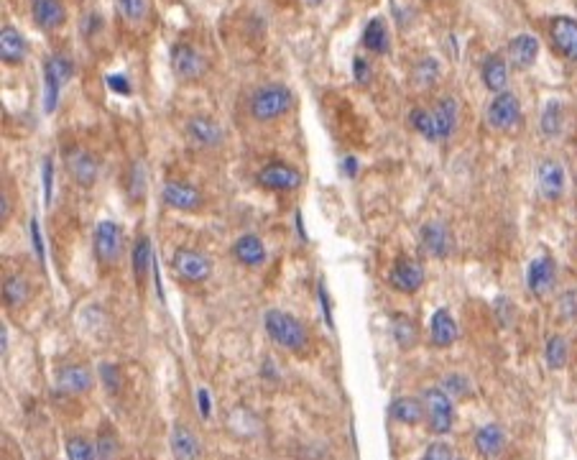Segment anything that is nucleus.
<instances>
[{
    "label": "nucleus",
    "instance_id": "obj_1",
    "mask_svg": "<svg viewBox=\"0 0 577 460\" xmlns=\"http://www.w3.org/2000/svg\"><path fill=\"white\" fill-rule=\"evenodd\" d=\"M457 101L445 95L432 108H414L409 113V123L427 141H447L457 129Z\"/></svg>",
    "mask_w": 577,
    "mask_h": 460
},
{
    "label": "nucleus",
    "instance_id": "obj_2",
    "mask_svg": "<svg viewBox=\"0 0 577 460\" xmlns=\"http://www.w3.org/2000/svg\"><path fill=\"white\" fill-rule=\"evenodd\" d=\"M264 328L268 338L289 353H304L310 348V332L304 322L284 310H268L264 315Z\"/></svg>",
    "mask_w": 577,
    "mask_h": 460
},
{
    "label": "nucleus",
    "instance_id": "obj_3",
    "mask_svg": "<svg viewBox=\"0 0 577 460\" xmlns=\"http://www.w3.org/2000/svg\"><path fill=\"white\" fill-rule=\"evenodd\" d=\"M294 102V92H292L289 87L274 82V85H264L255 90L248 110H251V115H254L255 120L271 123V120H279L284 115L292 113Z\"/></svg>",
    "mask_w": 577,
    "mask_h": 460
},
{
    "label": "nucleus",
    "instance_id": "obj_4",
    "mask_svg": "<svg viewBox=\"0 0 577 460\" xmlns=\"http://www.w3.org/2000/svg\"><path fill=\"white\" fill-rule=\"evenodd\" d=\"M424 422L429 432L447 435L455 427V402L442 387H429L422 391Z\"/></svg>",
    "mask_w": 577,
    "mask_h": 460
},
{
    "label": "nucleus",
    "instance_id": "obj_5",
    "mask_svg": "<svg viewBox=\"0 0 577 460\" xmlns=\"http://www.w3.org/2000/svg\"><path fill=\"white\" fill-rule=\"evenodd\" d=\"M74 77V62L64 54H52L43 62V110L54 113L59 105L62 85H67Z\"/></svg>",
    "mask_w": 577,
    "mask_h": 460
},
{
    "label": "nucleus",
    "instance_id": "obj_6",
    "mask_svg": "<svg viewBox=\"0 0 577 460\" xmlns=\"http://www.w3.org/2000/svg\"><path fill=\"white\" fill-rule=\"evenodd\" d=\"M169 62L174 74L184 82H195L207 72V59L202 57L197 46H192V43H174L169 52Z\"/></svg>",
    "mask_w": 577,
    "mask_h": 460
},
{
    "label": "nucleus",
    "instance_id": "obj_7",
    "mask_svg": "<svg viewBox=\"0 0 577 460\" xmlns=\"http://www.w3.org/2000/svg\"><path fill=\"white\" fill-rule=\"evenodd\" d=\"M92 245H95V259L102 266H113L123 256V230L113 220H102L95 228Z\"/></svg>",
    "mask_w": 577,
    "mask_h": 460
},
{
    "label": "nucleus",
    "instance_id": "obj_8",
    "mask_svg": "<svg viewBox=\"0 0 577 460\" xmlns=\"http://www.w3.org/2000/svg\"><path fill=\"white\" fill-rule=\"evenodd\" d=\"M161 202L171 210H182V213H197L205 205V197L195 185L184 182V179H169L161 187Z\"/></svg>",
    "mask_w": 577,
    "mask_h": 460
},
{
    "label": "nucleus",
    "instance_id": "obj_9",
    "mask_svg": "<svg viewBox=\"0 0 577 460\" xmlns=\"http://www.w3.org/2000/svg\"><path fill=\"white\" fill-rule=\"evenodd\" d=\"M174 272L187 284H202L212 273V261L197 248H179L174 254Z\"/></svg>",
    "mask_w": 577,
    "mask_h": 460
},
{
    "label": "nucleus",
    "instance_id": "obj_10",
    "mask_svg": "<svg viewBox=\"0 0 577 460\" xmlns=\"http://www.w3.org/2000/svg\"><path fill=\"white\" fill-rule=\"evenodd\" d=\"M488 126L495 130H511L521 123V102L514 92H498L491 102H488Z\"/></svg>",
    "mask_w": 577,
    "mask_h": 460
},
{
    "label": "nucleus",
    "instance_id": "obj_11",
    "mask_svg": "<svg viewBox=\"0 0 577 460\" xmlns=\"http://www.w3.org/2000/svg\"><path fill=\"white\" fill-rule=\"evenodd\" d=\"M536 187H539V195L549 202H557L563 197L564 189H567V174H564V167L557 158L539 161V167H536Z\"/></svg>",
    "mask_w": 577,
    "mask_h": 460
},
{
    "label": "nucleus",
    "instance_id": "obj_12",
    "mask_svg": "<svg viewBox=\"0 0 577 460\" xmlns=\"http://www.w3.org/2000/svg\"><path fill=\"white\" fill-rule=\"evenodd\" d=\"M389 284H391L396 292H401V294H414V292H419L424 284V266L419 261L409 259V256L396 259L391 272H389Z\"/></svg>",
    "mask_w": 577,
    "mask_h": 460
},
{
    "label": "nucleus",
    "instance_id": "obj_13",
    "mask_svg": "<svg viewBox=\"0 0 577 460\" xmlns=\"http://www.w3.org/2000/svg\"><path fill=\"white\" fill-rule=\"evenodd\" d=\"M258 185L279 192H294L302 185V172L286 161H271L258 172Z\"/></svg>",
    "mask_w": 577,
    "mask_h": 460
},
{
    "label": "nucleus",
    "instance_id": "obj_14",
    "mask_svg": "<svg viewBox=\"0 0 577 460\" xmlns=\"http://www.w3.org/2000/svg\"><path fill=\"white\" fill-rule=\"evenodd\" d=\"M169 447L174 460H199L202 458V443L192 425L187 422H174L169 432Z\"/></svg>",
    "mask_w": 577,
    "mask_h": 460
},
{
    "label": "nucleus",
    "instance_id": "obj_15",
    "mask_svg": "<svg viewBox=\"0 0 577 460\" xmlns=\"http://www.w3.org/2000/svg\"><path fill=\"white\" fill-rule=\"evenodd\" d=\"M57 387L64 394H87L95 387V374L85 363H64L57 369Z\"/></svg>",
    "mask_w": 577,
    "mask_h": 460
},
{
    "label": "nucleus",
    "instance_id": "obj_16",
    "mask_svg": "<svg viewBox=\"0 0 577 460\" xmlns=\"http://www.w3.org/2000/svg\"><path fill=\"white\" fill-rule=\"evenodd\" d=\"M549 39L554 49L570 62H577V21L570 15H557L549 21Z\"/></svg>",
    "mask_w": 577,
    "mask_h": 460
},
{
    "label": "nucleus",
    "instance_id": "obj_17",
    "mask_svg": "<svg viewBox=\"0 0 577 460\" xmlns=\"http://www.w3.org/2000/svg\"><path fill=\"white\" fill-rule=\"evenodd\" d=\"M419 245L427 256H435V259H445L450 256L452 251V235L445 223H424L422 230H419Z\"/></svg>",
    "mask_w": 577,
    "mask_h": 460
},
{
    "label": "nucleus",
    "instance_id": "obj_18",
    "mask_svg": "<svg viewBox=\"0 0 577 460\" xmlns=\"http://www.w3.org/2000/svg\"><path fill=\"white\" fill-rule=\"evenodd\" d=\"M187 139L197 149H217L223 144V129L207 115H195L187 120Z\"/></svg>",
    "mask_w": 577,
    "mask_h": 460
},
{
    "label": "nucleus",
    "instance_id": "obj_19",
    "mask_svg": "<svg viewBox=\"0 0 577 460\" xmlns=\"http://www.w3.org/2000/svg\"><path fill=\"white\" fill-rule=\"evenodd\" d=\"M557 282V266L549 256H539L526 269V287L534 297H547Z\"/></svg>",
    "mask_w": 577,
    "mask_h": 460
},
{
    "label": "nucleus",
    "instance_id": "obj_20",
    "mask_svg": "<svg viewBox=\"0 0 577 460\" xmlns=\"http://www.w3.org/2000/svg\"><path fill=\"white\" fill-rule=\"evenodd\" d=\"M67 169H70L72 179L80 187H92L98 182V158H95V154L85 151V149H72V151H67Z\"/></svg>",
    "mask_w": 577,
    "mask_h": 460
},
{
    "label": "nucleus",
    "instance_id": "obj_21",
    "mask_svg": "<svg viewBox=\"0 0 577 460\" xmlns=\"http://www.w3.org/2000/svg\"><path fill=\"white\" fill-rule=\"evenodd\" d=\"M473 446L478 450L480 458H498V455L504 453V447H506V430H504L501 425H495V422H488V425H483V427L476 430V435H473Z\"/></svg>",
    "mask_w": 577,
    "mask_h": 460
},
{
    "label": "nucleus",
    "instance_id": "obj_22",
    "mask_svg": "<svg viewBox=\"0 0 577 460\" xmlns=\"http://www.w3.org/2000/svg\"><path fill=\"white\" fill-rule=\"evenodd\" d=\"M457 335H460V328H457L455 317L450 315V310L439 307L435 315H432V320H429V340H432V345H437V348H450L457 340Z\"/></svg>",
    "mask_w": 577,
    "mask_h": 460
},
{
    "label": "nucleus",
    "instance_id": "obj_23",
    "mask_svg": "<svg viewBox=\"0 0 577 460\" xmlns=\"http://www.w3.org/2000/svg\"><path fill=\"white\" fill-rule=\"evenodd\" d=\"M539 57V39L532 34H519L508 42V62L516 70H529Z\"/></svg>",
    "mask_w": 577,
    "mask_h": 460
},
{
    "label": "nucleus",
    "instance_id": "obj_24",
    "mask_svg": "<svg viewBox=\"0 0 577 460\" xmlns=\"http://www.w3.org/2000/svg\"><path fill=\"white\" fill-rule=\"evenodd\" d=\"M480 80L493 95L506 92L508 87V62L501 54H488L480 64Z\"/></svg>",
    "mask_w": 577,
    "mask_h": 460
},
{
    "label": "nucleus",
    "instance_id": "obj_25",
    "mask_svg": "<svg viewBox=\"0 0 577 460\" xmlns=\"http://www.w3.org/2000/svg\"><path fill=\"white\" fill-rule=\"evenodd\" d=\"M233 256L243 266H261L266 261V245L261 241V235L245 233L233 244Z\"/></svg>",
    "mask_w": 577,
    "mask_h": 460
},
{
    "label": "nucleus",
    "instance_id": "obj_26",
    "mask_svg": "<svg viewBox=\"0 0 577 460\" xmlns=\"http://www.w3.org/2000/svg\"><path fill=\"white\" fill-rule=\"evenodd\" d=\"M26 52H29V46H26V39L21 36V31L5 24L0 29V59L5 64H21L26 59Z\"/></svg>",
    "mask_w": 577,
    "mask_h": 460
},
{
    "label": "nucleus",
    "instance_id": "obj_27",
    "mask_svg": "<svg viewBox=\"0 0 577 460\" xmlns=\"http://www.w3.org/2000/svg\"><path fill=\"white\" fill-rule=\"evenodd\" d=\"M31 15H34V24L43 31L59 29L67 18L62 0H34Z\"/></svg>",
    "mask_w": 577,
    "mask_h": 460
},
{
    "label": "nucleus",
    "instance_id": "obj_28",
    "mask_svg": "<svg viewBox=\"0 0 577 460\" xmlns=\"http://www.w3.org/2000/svg\"><path fill=\"white\" fill-rule=\"evenodd\" d=\"M389 415L396 419L399 425L407 427H417L419 422H424V402L422 397H399L389 407Z\"/></svg>",
    "mask_w": 577,
    "mask_h": 460
},
{
    "label": "nucleus",
    "instance_id": "obj_29",
    "mask_svg": "<svg viewBox=\"0 0 577 460\" xmlns=\"http://www.w3.org/2000/svg\"><path fill=\"white\" fill-rule=\"evenodd\" d=\"M363 46H366L370 54H389L391 52V34L386 29V21L383 18H370L366 24V29H363Z\"/></svg>",
    "mask_w": 577,
    "mask_h": 460
},
{
    "label": "nucleus",
    "instance_id": "obj_30",
    "mask_svg": "<svg viewBox=\"0 0 577 460\" xmlns=\"http://www.w3.org/2000/svg\"><path fill=\"white\" fill-rule=\"evenodd\" d=\"M544 360L552 371H563L570 360V343L564 335H549L547 343H544Z\"/></svg>",
    "mask_w": 577,
    "mask_h": 460
},
{
    "label": "nucleus",
    "instance_id": "obj_31",
    "mask_svg": "<svg viewBox=\"0 0 577 460\" xmlns=\"http://www.w3.org/2000/svg\"><path fill=\"white\" fill-rule=\"evenodd\" d=\"M64 455L67 460H98V447H95V440L74 432L64 440Z\"/></svg>",
    "mask_w": 577,
    "mask_h": 460
},
{
    "label": "nucleus",
    "instance_id": "obj_32",
    "mask_svg": "<svg viewBox=\"0 0 577 460\" xmlns=\"http://www.w3.org/2000/svg\"><path fill=\"white\" fill-rule=\"evenodd\" d=\"M95 447H98V460H118L120 455V437L113 425H102L95 435Z\"/></svg>",
    "mask_w": 577,
    "mask_h": 460
},
{
    "label": "nucleus",
    "instance_id": "obj_33",
    "mask_svg": "<svg viewBox=\"0 0 577 460\" xmlns=\"http://www.w3.org/2000/svg\"><path fill=\"white\" fill-rule=\"evenodd\" d=\"M539 126H542V133H544L547 139H557L564 129L563 102H557V101L547 102V108L542 110V120H539Z\"/></svg>",
    "mask_w": 577,
    "mask_h": 460
},
{
    "label": "nucleus",
    "instance_id": "obj_34",
    "mask_svg": "<svg viewBox=\"0 0 577 460\" xmlns=\"http://www.w3.org/2000/svg\"><path fill=\"white\" fill-rule=\"evenodd\" d=\"M31 287L29 282L24 276H8L3 282V302L8 307H21V304L29 300Z\"/></svg>",
    "mask_w": 577,
    "mask_h": 460
},
{
    "label": "nucleus",
    "instance_id": "obj_35",
    "mask_svg": "<svg viewBox=\"0 0 577 460\" xmlns=\"http://www.w3.org/2000/svg\"><path fill=\"white\" fill-rule=\"evenodd\" d=\"M154 248H151V241L141 235L136 245H133V254H130V259H133V272H136V279L143 282L146 279V273L151 269V261H154V254H151Z\"/></svg>",
    "mask_w": 577,
    "mask_h": 460
},
{
    "label": "nucleus",
    "instance_id": "obj_36",
    "mask_svg": "<svg viewBox=\"0 0 577 460\" xmlns=\"http://www.w3.org/2000/svg\"><path fill=\"white\" fill-rule=\"evenodd\" d=\"M98 376L108 394L118 397V394L123 391V374H120V366H118V363L102 360V363L98 366Z\"/></svg>",
    "mask_w": 577,
    "mask_h": 460
},
{
    "label": "nucleus",
    "instance_id": "obj_37",
    "mask_svg": "<svg viewBox=\"0 0 577 460\" xmlns=\"http://www.w3.org/2000/svg\"><path fill=\"white\" fill-rule=\"evenodd\" d=\"M394 338L399 348H404L409 350L411 345L417 343V338H419V332H417V325L404 315H396L394 317Z\"/></svg>",
    "mask_w": 577,
    "mask_h": 460
},
{
    "label": "nucleus",
    "instance_id": "obj_38",
    "mask_svg": "<svg viewBox=\"0 0 577 460\" xmlns=\"http://www.w3.org/2000/svg\"><path fill=\"white\" fill-rule=\"evenodd\" d=\"M439 80V62L435 57H424L417 67H414V82L427 90Z\"/></svg>",
    "mask_w": 577,
    "mask_h": 460
},
{
    "label": "nucleus",
    "instance_id": "obj_39",
    "mask_svg": "<svg viewBox=\"0 0 577 460\" xmlns=\"http://www.w3.org/2000/svg\"><path fill=\"white\" fill-rule=\"evenodd\" d=\"M120 15L130 21V24H139L149 14V0H115Z\"/></svg>",
    "mask_w": 577,
    "mask_h": 460
},
{
    "label": "nucleus",
    "instance_id": "obj_40",
    "mask_svg": "<svg viewBox=\"0 0 577 460\" xmlns=\"http://www.w3.org/2000/svg\"><path fill=\"white\" fill-rule=\"evenodd\" d=\"M442 388H445L450 397H467V394H470V381H467L463 374H450L442 381Z\"/></svg>",
    "mask_w": 577,
    "mask_h": 460
},
{
    "label": "nucleus",
    "instance_id": "obj_41",
    "mask_svg": "<svg viewBox=\"0 0 577 460\" xmlns=\"http://www.w3.org/2000/svg\"><path fill=\"white\" fill-rule=\"evenodd\" d=\"M352 80H355V85H361V87L370 85V80H373V67L368 64V59L363 57L352 59Z\"/></svg>",
    "mask_w": 577,
    "mask_h": 460
},
{
    "label": "nucleus",
    "instance_id": "obj_42",
    "mask_svg": "<svg viewBox=\"0 0 577 460\" xmlns=\"http://www.w3.org/2000/svg\"><path fill=\"white\" fill-rule=\"evenodd\" d=\"M422 460H455V455H452V447L447 443H439L437 440V443H432V446L424 450Z\"/></svg>",
    "mask_w": 577,
    "mask_h": 460
},
{
    "label": "nucleus",
    "instance_id": "obj_43",
    "mask_svg": "<svg viewBox=\"0 0 577 460\" xmlns=\"http://www.w3.org/2000/svg\"><path fill=\"white\" fill-rule=\"evenodd\" d=\"M560 310H563L564 320H575V317H577V294H575V289L564 292L563 302H560Z\"/></svg>",
    "mask_w": 577,
    "mask_h": 460
},
{
    "label": "nucleus",
    "instance_id": "obj_44",
    "mask_svg": "<svg viewBox=\"0 0 577 460\" xmlns=\"http://www.w3.org/2000/svg\"><path fill=\"white\" fill-rule=\"evenodd\" d=\"M52 182H54V167L52 158H43V202H52Z\"/></svg>",
    "mask_w": 577,
    "mask_h": 460
},
{
    "label": "nucleus",
    "instance_id": "obj_45",
    "mask_svg": "<svg viewBox=\"0 0 577 460\" xmlns=\"http://www.w3.org/2000/svg\"><path fill=\"white\" fill-rule=\"evenodd\" d=\"M108 85L113 87L115 92H120V95H130V82H128L123 74H111L108 77Z\"/></svg>",
    "mask_w": 577,
    "mask_h": 460
},
{
    "label": "nucleus",
    "instance_id": "obj_46",
    "mask_svg": "<svg viewBox=\"0 0 577 460\" xmlns=\"http://www.w3.org/2000/svg\"><path fill=\"white\" fill-rule=\"evenodd\" d=\"M31 238H34V251H36V256H39V261H43L42 233H39V220H36V217L31 220Z\"/></svg>",
    "mask_w": 577,
    "mask_h": 460
},
{
    "label": "nucleus",
    "instance_id": "obj_47",
    "mask_svg": "<svg viewBox=\"0 0 577 460\" xmlns=\"http://www.w3.org/2000/svg\"><path fill=\"white\" fill-rule=\"evenodd\" d=\"M197 399H199V412H202V417L207 419V417H210V412H212L210 394H207V388H199Z\"/></svg>",
    "mask_w": 577,
    "mask_h": 460
},
{
    "label": "nucleus",
    "instance_id": "obj_48",
    "mask_svg": "<svg viewBox=\"0 0 577 460\" xmlns=\"http://www.w3.org/2000/svg\"><path fill=\"white\" fill-rule=\"evenodd\" d=\"M342 169H345L348 177H355V174H358V158L355 157L345 158V161H342Z\"/></svg>",
    "mask_w": 577,
    "mask_h": 460
},
{
    "label": "nucleus",
    "instance_id": "obj_49",
    "mask_svg": "<svg viewBox=\"0 0 577 460\" xmlns=\"http://www.w3.org/2000/svg\"><path fill=\"white\" fill-rule=\"evenodd\" d=\"M3 353H8V338H5V328H3Z\"/></svg>",
    "mask_w": 577,
    "mask_h": 460
},
{
    "label": "nucleus",
    "instance_id": "obj_50",
    "mask_svg": "<svg viewBox=\"0 0 577 460\" xmlns=\"http://www.w3.org/2000/svg\"><path fill=\"white\" fill-rule=\"evenodd\" d=\"M304 3H307L310 8H317V5H322L324 0H304Z\"/></svg>",
    "mask_w": 577,
    "mask_h": 460
},
{
    "label": "nucleus",
    "instance_id": "obj_51",
    "mask_svg": "<svg viewBox=\"0 0 577 460\" xmlns=\"http://www.w3.org/2000/svg\"><path fill=\"white\" fill-rule=\"evenodd\" d=\"M455 460H463V458H455Z\"/></svg>",
    "mask_w": 577,
    "mask_h": 460
}]
</instances>
